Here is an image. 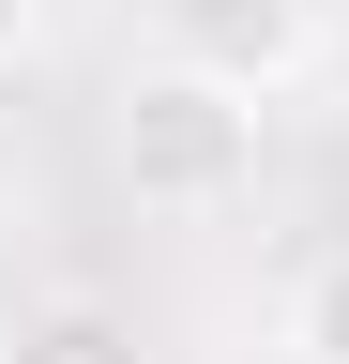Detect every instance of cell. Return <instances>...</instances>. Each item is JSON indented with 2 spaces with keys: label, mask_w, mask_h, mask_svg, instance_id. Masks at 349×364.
<instances>
[{
  "label": "cell",
  "mask_w": 349,
  "mask_h": 364,
  "mask_svg": "<svg viewBox=\"0 0 349 364\" xmlns=\"http://www.w3.org/2000/svg\"><path fill=\"white\" fill-rule=\"evenodd\" d=\"M107 152L137 182V213H228L258 182V76L198 61V46H152L107 107Z\"/></svg>",
  "instance_id": "obj_1"
},
{
  "label": "cell",
  "mask_w": 349,
  "mask_h": 364,
  "mask_svg": "<svg viewBox=\"0 0 349 364\" xmlns=\"http://www.w3.org/2000/svg\"><path fill=\"white\" fill-rule=\"evenodd\" d=\"M167 46H198V61H228L258 91H274L289 61L319 76V16H304V0H167Z\"/></svg>",
  "instance_id": "obj_2"
},
{
  "label": "cell",
  "mask_w": 349,
  "mask_h": 364,
  "mask_svg": "<svg viewBox=\"0 0 349 364\" xmlns=\"http://www.w3.org/2000/svg\"><path fill=\"white\" fill-rule=\"evenodd\" d=\"M0 364H152V334H137L122 304L61 289V304H31V318H16V349H0Z\"/></svg>",
  "instance_id": "obj_3"
},
{
  "label": "cell",
  "mask_w": 349,
  "mask_h": 364,
  "mask_svg": "<svg viewBox=\"0 0 349 364\" xmlns=\"http://www.w3.org/2000/svg\"><path fill=\"white\" fill-rule=\"evenodd\" d=\"M274 349L289 364H349V243H319L289 273V304H274Z\"/></svg>",
  "instance_id": "obj_4"
},
{
  "label": "cell",
  "mask_w": 349,
  "mask_h": 364,
  "mask_svg": "<svg viewBox=\"0 0 349 364\" xmlns=\"http://www.w3.org/2000/svg\"><path fill=\"white\" fill-rule=\"evenodd\" d=\"M31 46H46V0H0V76H16Z\"/></svg>",
  "instance_id": "obj_5"
},
{
  "label": "cell",
  "mask_w": 349,
  "mask_h": 364,
  "mask_svg": "<svg viewBox=\"0 0 349 364\" xmlns=\"http://www.w3.org/2000/svg\"><path fill=\"white\" fill-rule=\"evenodd\" d=\"M319 91H334V107H349V0H334V16H319Z\"/></svg>",
  "instance_id": "obj_6"
}]
</instances>
